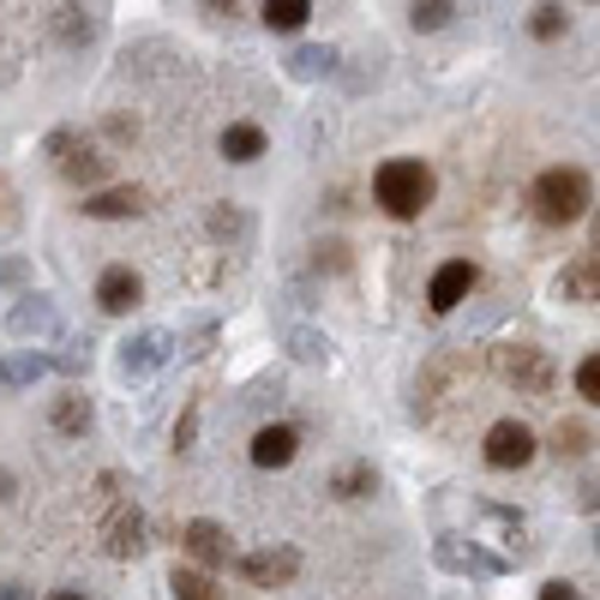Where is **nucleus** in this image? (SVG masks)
Segmentation results:
<instances>
[{"instance_id":"obj_1","label":"nucleus","mask_w":600,"mask_h":600,"mask_svg":"<svg viewBox=\"0 0 600 600\" xmlns=\"http://www.w3.org/2000/svg\"><path fill=\"white\" fill-rule=\"evenodd\" d=\"M373 199L385 216L415 223L433 204V169L420 163V156H390V163H378V174H373Z\"/></svg>"},{"instance_id":"obj_2","label":"nucleus","mask_w":600,"mask_h":600,"mask_svg":"<svg viewBox=\"0 0 600 600\" xmlns=\"http://www.w3.org/2000/svg\"><path fill=\"white\" fill-rule=\"evenodd\" d=\"M529 211H535L547 228L577 223V216L589 211V174H582V169H547V174L529 186Z\"/></svg>"},{"instance_id":"obj_3","label":"nucleus","mask_w":600,"mask_h":600,"mask_svg":"<svg viewBox=\"0 0 600 600\" xmlns=\"http://www.w3.org/2000/svg\"><path fill=\"white\" fill-rule=\"evenodd\" d=\"M492 373L505 378L517 397H547L552 385H559V367H552V355L547 348H535V343H505V348H492Z\"/></svg>"},{"instance_id":"obj_4","label":"nucleus","mask_w":600,"mask_h":600,"mask_svg":"<svg viewBox=\"0 0 600 600\" xmlns=\"http://www.w3.org/2000/svg\"><path fill=\"white\" fill-rule=\"evenodd\" d=\"M49 156H54V169H61L72 186H96L102 174H109V156H96L79 133H54L49 139Z\"/></svg>"},{"instance_id":"obj_5","label":"nucleus","mask_w":600,"mask_h":600,"mask_svg":"<svg viewBox=\"0 0 600 600\" xmlns=\"http://www.w3.org/2000/svg\"><path fill=\"white\" fill-rule=\"evenodd\" d=\"M480 450H487L492 468H529L540 445H535V433L522 427V420H492V427H487V445H480Z\"/></svg>"},{"instance_id":"obj_6","label":"nucleus","mask_w":600,"mask_h":600,"mask_svg":"<svg viewBox=\"0 0 600 600\" xmlns=\"http://www.w3.org/2000/svg\"><path fill=\"white\" fill-rule=\"evenodd\" d=\"M241 582L246 589H283V582H295V570H301V552L295 547H271V552H246L241 565Z\"/></svg>"},{"instance_id":"obj_7","label":"nucleus","mask_w":600,"mask_h":600,"mask_svg":"<svg viewBox=\"0 0 600 600\" xmlns=\"http://www.w3.org/2000/svg\"><path fill=\"white\" fill-rule=\"evenodd\" d=\"M475 283H480V271L468 265V258H450V265H438L433 271V283H427V306L433 313H457V306L475 295Z\"/></svg>"},{"instance_id":"obj_8","label":"nucleus","mask_w":600,"mask_h":600,"mask_svg":"<svg viewBox=\"0 0 600 600\" xmlns=\"http://www.w3.org/2000/svg\"><path fill=\"white\" fill-rule=\"evenodd\" d=\"M139 301H144V276L133 265H109L96 276V306H102V313L121 318V313H133Z\"/></svg>"},{"instance_id":"obj_9","label":"nucleus","mask_w":600,"mask_h":600,"mask_svg":"<svg viewBox=\"0 0 600 600\" xmlns=\"http://www.w3.org/2000/svg\"><path fill=\"white\" fill-rule=\"evenodd\" d=\"M181 547L199 559V570H223L228 552H234V547H228V529H223V522H211V517L186 522V529H181Z\"/></svg>"},{"instance_id":"obj_10","label":"nucleus","mask_w":600,"mask_h":600,"mask_svg":"<svg viewBox=\"0 0 600 600\" xmlns=\"http://www.w3.org/2000/svg\"><path fill=\"white\" fill-rule=\"evenodd\" d=\"M295 450H301V433L283 427V420L253 433V462H258V468H288V462H295Z\"/></svg>"},{"instance_id":"obj_11","label":"nucleus","mask_w":600,"mask_h":600,"mask_svg":"<svg viewBox=\"0 0 600 600\" xmlns=\"http://www.w3.org/2000/svg\"><path fill=\"white\" fill-rule=\"evenodd\" d=\"M438 565H445V570H468V577H505V559H492V552H480V547H462L457 535L438 540Z\"/></svg>"},{"instance_id":"obj_12","label":"nucleus","mask_w":600,"mask_h":600,"mask_svg":"<svg viewBox=\"0 0 600 600\" xmlns=\"http://www.w3.org/2000/svg\"><path fill=\"white\" fill-rule=\"evenodd\" d=\"M559 295L565 301H582V306L600 301V253H577V258H570L565 276H559Z\"/></svg>"},{"instance_id":"obj_13","label":"nucleus","mask_w":600,"mask_h":600,"mask_svg":"<svg viewBox=\"0 0 600 600\" xmlns=\"http://www.w3.org/2000/svg\"><path fill=\"white\" fill-rule=\"evenodd\" d=\"M79 211L96 216V223H121V216H139L144 211V193H139V186H109V193H91Z\"/></svg>"},{"instance_id":"obj_14","label":"nucleus","mask_w":600,"mask_h":600,"mask_svg":"<svg viewBox=\"0 0 600 600\" xmlns=\"http://www.w3.org/2000/svg\"><path fill=\"white\" fill-rule=\"evenodd\" d=\"M49 420H54V433H67V438H79V433H91V420H96V408H91V397H84L79 385H67L61 397H54V408H49Z\"/></svg>"},{"instance_id":"obj_15","label":"nucleus","mask_w":600,"mask_h":600,"mask_svg":"<svg viewBox=\"0 0 600 600\" xmlns=\"http://www.w3.org/2000/svg\"><path fill=\"white\" fill-rule=\"evenodd\" d=\"M144 552V517L139 510H114L109 517V559H139Z\"/></svg>"},{"instance_id":"obj_16","label":"nucleus","mask_w":600,"mask_h":600,"mask_svg":"<svg viewBox=\"0 0 600 600\" xmlns=\"http://www.w3.org/2000/svg\"><path fill=\"white\" fill-rule=\"evenodd\" d=\"M223 156H228V163H258V156H265V126L228 121L223 126Z\"/></svg>"},{"instance_id":"obj_17","label":"nucleus","mask_w":600,"mask_h":600,"mask_svg":"<svg viewBox=\"0 0 600 600\" xmlns=\"http://www.w3.org/2000/svg\"><path fill=\"white\" fill-rule=\"evenodd\" d=\"M54 330V306L49 295H24L12 306V336H49Z\"/></svg>"},{"instance_id":"obj_18","label":"nucleus","mask_w":600,"mask_h":600,"mask_svg":"<svg viewBox=\"0 0 600 600\" xmlns=\"http://www.w3.org/2000/svg\"><path fill=\"white\" fill-rule=\"evenodd\" d=\"M163 360H169V336L163 330H151V336H139V343L121 348V373H151V367H163Z\"/></svg>"},{"instance_id":"obj_19","label":"nucleus","mask_w":600,"mask_h":600,"mask_svg":"<svg viewBox=\"0 0 600 600\" xmlns=\"http://www.w3.org/2000/svg\"><path fill=\"white\" fill-rule=\"evenodd\" d=\"M169 589H174V600H223L216 577H211V570H199V565H174Z\"/></svg>"},{"instance_id":"obj_20","label":"nucleus","mask_w":600,"mask_h":600,"mask_svg":"<svg viewBox=\"0 0 600 600\" xmlns=\"http://www.w3.org/2000/svg\"><path fill=\"white\" fill-rule=\"evenodd\" d=\"M373 487H378V468L373 462H348V468H336V475H330L336 499H367Z\"/></svg>"},{"instance_id":"obj_21","label":"nucleus","mask_w":600,"mask_h":600,"mask_svg":"<svg viewBox=\"0 0 600 600\" xmlns=\"http://www.w3.org/2000/svg\"><path fill=\"white\" fill-rule=\"evenodd\" d=\"M306 19H313V7H306V0H271V7H265L271 31H306Z\"/></svg>"},{"instance_id":"obj_22","label":"nucleus","mask_w":600,"mask_h":600,"mask_svg":"<svg viewBox=\"0 0 600 600\" xmlns=\"http://www.w3.org/2000/svg\"><path fill=\"white\" fill-rule=\"evenodd\" d=\"M49 367L42 355H7L0 360V390H19V385H31V378Z\"/></svg>"},{"instance_id":"obj_23","label":"nucleus","mask_w":600,"mask_h":600,"mask_svg":"<svg viewBox=\"0 0 600 600\" xmlns=\"http://www.w3.org/2000/svg\"><path fill=\"white\" fill-rule=\"evenodd\" d=\"M589 445H594V433L582 427V420H559V427H552V450H559V457H582Z\"/></svg>"},{"instance_id":"obj_24","label":"nucleus","mask_w":600,"mask_h":600,"mask_svg":"<svg viewBox=\"0 0 600 600\" xmlns=\"http://www.w3.org/2000/svg\"><path fill=\"white\" fill-rule=\"evenodd\" d=\"M529 31H535L540 42H559V37L570 31V12H565V7H535V19H529Z\"/></svg>"},{"instance_id":"obj_25","label":"nucleus","mask_w":600,"mask_h":600,"mask_svg":"<svg viewBox=\"0 0 600 600\" xmlns=\"http://www.w3.org/2000/svg\"><path fill=\"white\" fill-rule=\"evenodd\" d=\"M450 0H420V7H408V19H415V31H438V24H450Z\"/></svg>"},{"instance_id":"obj_26","label":"nucleus","mask_w":600,"mask_h":600,"mask_svg":"<svg viewBox=\"0 0 600 600\" xmlns=\"http://www.w3.org/2000/svg\"><path fill=\"white\" fill-rule=\"evenodd\" d=\"M577 397H589L600 408V355H582L577 360Z\"/></svg>"},{"instance_id":"obj_27","label":"nucleus","mask_w":600,"mask_h":600,"mask_svg":"<svg viewBox=\"0 0 600 600\" xmlns=\"http://www.w3.org/2000/svg\"><path fill=\"white\" fill-rule=\"evenodd\" d=\"M246 228H253V223H246L241 211H211V234H216V241H246Z\"/></svg>"},{"instance_id":"obj_28","label":"nucleus","mask_w":600,"mask_h":600,"mask_svg":"<svg viewBox=\"0 0 600 600\" xmlns=\"http://www.w3.org/2000/svg\"><path fill=\"white\" fill-rule=\"evenodd\" d=\"M318 72H330V49H301L295 54V79H318Z\"/></svg>"},{"instance_id":"obj_29","label":"nucleus","mask_w":600,"mask_h":600,"mask_svg":"<svg viewBox=\"0 0 600 600\" xmlns=\"http://www.w3.org/2000/svg\"><path fill=\"white\" fill-rule=\"evenodd\" d=\"M61 31L67 42H84V37H96V19H79V7H61Z\"/></svg>"},{"instance_id":"obj_30","label":"nucleus","mask_w":600,"mask_h":600,"mask_svg":"<svg viewBox=\"0 0 600 600\" xmlns=\"http://www.w3.org/2000/svg\"><path fill=\"white\" fill-rule=\"evenodd\" d=\"M540 600H582V594H577V582L552 577V582H540Z\"/></svg>"},{"instance_id":"obj_31","label":"nucleus","mask_w":600,"mask_h":600,"mask_svg":"<svg viewBox=\"0 0 600 600\" xmlns=\"http://www.w3.org/2000/svg\"><path fill=\"white\" fill-rule=\"evenodd\" d=\"M193 433H199V408H186V415H181V427H174V450H186V445H193Z\"/></svg>"},{"instance_id":"obj_32","label":"nucleus","mask_w":600,"mask_h":600,"mask_svg":"<svg viewBox=\"0 0 600 600\" xmlns=\"http://www.w3.org/2000/svg\"><path fill=\"white\" fill-rule=\"evenodd\" d=\"M7 499H12V475L0 468V505H7Z\"/></svg>"},{"instance_id":"obj_33","label":"nucleus","mask_w":600,"mask_h":600,"mask_svg":"<svg viewBox=\"0 0 600 600\" xmlns=\"http://www.w3.org/2000/svg\"><path fill=\"white\" fill-rule=\"evenodd\" d=\"M49 600H91V594H79V589H54Z\"/></svg>"},{"instance_id":"obj_34","label":"nucleus","mask_w":600,"mask_h":600,"mask_svg":"<svg viewBox=\"0 0 600 600\" xmlns=\"http://www.w3.org/2000/svg\"><path fill=\"white\" fill-rule=\"evenodd\" d=\"M0 600H31V594H19V589H12V582H7V589H0Z\"/></svg>"},{"instance_id":"obj_35","label":"nucleus","mask_w":600,"mask_h":600,"mask_svg":"<svg viewBox=\"0 0 600 600\" xmlns=\"http://www.w3.org/2000/svg\"><path fill=\"white\" fill-rule=\"evenodd\" d=\"M594 253H600V211H594Z\"/></svg>"},{"instance_id":"obj_36","label":"nucleus","mask_w":600,"mask_h":600,"mask_svg":"<svg viewBox=\"0 0 600 600\" xmlns=\"http://www.w3.org/2000/svg\"><path fill=\"white\" fill-rule=\"evenodd\" d=\"M594 552H600V522H594Z\"/></svg>"}]
</instances>
